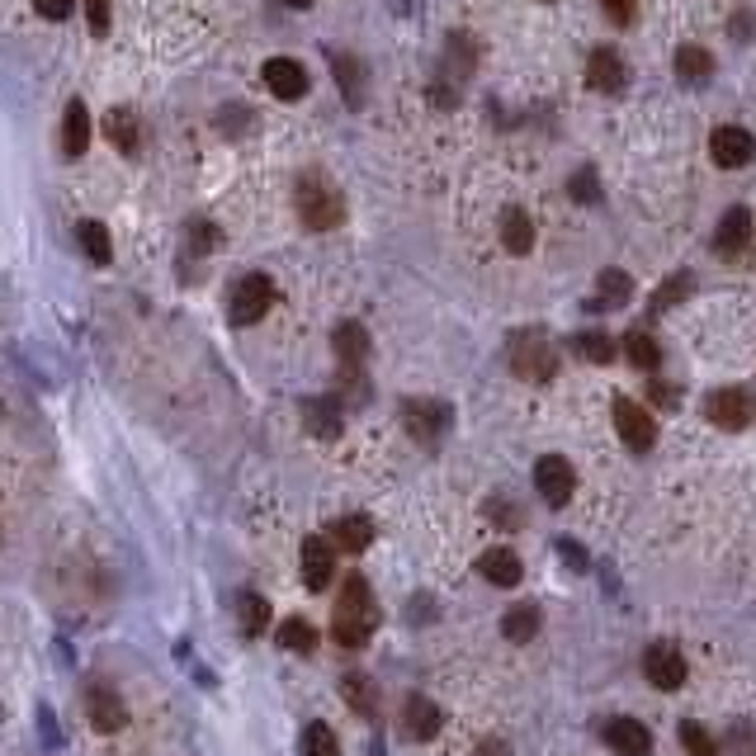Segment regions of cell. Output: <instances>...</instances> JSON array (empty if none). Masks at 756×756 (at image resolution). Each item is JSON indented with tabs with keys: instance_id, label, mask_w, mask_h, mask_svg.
<instances>
[{
	"instance_id": "obj_1",
	"label": "cell",
	"mask_w": 756,
	"mask_h": 756,
	"mask_svg": "<svg viewBox=\"0 0 756 756\" xmlns=\"http://www.w3.org/2000/svg\"><path fill=\"white\" fill-rule=\"evenodd\" d=\"M379 624V605L369 596V581L364 577H346V587L336 596V615H332V638L340 648H360Z\"/></svg>"
},
{
	"instance_id": "obj_2",
	"label": "cell",
	"mask_w": 756,
	"mask_h": 756,
	"mask_svg": "<svg viewBox=\"0 0 756 756\" xmlns=\"http://www.w3.org/2000/svg\"><path fill=\"white\" fill-rule=\"evenodd\" d=\"M293 204H298V218H303L312 232H326V227H336L340 218H346V204H340V194L326 180H317V176L298 180Z\"/></svg>"
},
{
	"instance_id": "obj_3",
	"label": "cell",
	"mask_w": 756,
	"mask_h": 756,
	"mask_svg": "<svg viewBox=\"0 0 756 756\" xmlns=\"http://www.w3.org/2000/svg\"><path fill=\"white\" fill-rule=\"evenodd\" d=\"M511 369L530 383H544L559 369V350H553V340L544 332H520L511 340Z\"/></svg>"
},
{
	"instance_id": "obj_4",
	"label": "cell",
	"mask_w": 756,
	"mask_h": 756,
	"mask_svg": "<svg viewBox=\"0 0 756 756\" xmlns=\"http://www.w3.org/2000/svg\"><path fill=\"white\" fill-rule=\"evenodd\" d=\"M269 303H275V284H269L265 275H241L237 289H232V303H227V312H232L237 326H251V322L265 317Z\"/></svg>"
},
{
	"instance_id": "obj_5",
	"label": "cell",
	"mask_w": 756,
	"mask_h": 756,
	"mask_svg": "<svg viewBox=\"0 0 756 756\" xmlns=\"http://www.w3.org/2000/svg\"><path fill=\"white\" fill-rule=\"evenodd\" d=\"M705 417L715 421L719 431H747L752 417H756V397L747 388H719V393H709Z\"/></svg>"
},
{
	"instance_id": "obj_6",
	"label": "cell",
	"mask_w": 756,
	"mask_h": 756,
	"mask_svg": "<svg viewBox=\"0 0 756 756\" xmlns=\"http://www.w3.org/2000/svg\"><path fill=\"white\" fill-rule=\"evenodd\" d=\"M615 425H620V440L634 454H644V449L658 445V421H652L648 411L634 403V397H615Z\"/></svg>"
},
{
	"instance_id": "obj_7",
	"label": "cell",
	"mask_w": 756,
	"mask_h": 756,
	"mask_svg": "<svg viewBox=\"0 0 756 756\" xmlns=\"http://www.w3.org/2000/svg\"><path fill=\"white\" fill-rule=\"evenodd\" d=\"M403 425L421 440V445H435L449 425V407L431 403V397H411V403H403Z\"/></svg>"
},
{
	"instance_id": "obj_8",
	"label": "cell",
	"mask_w": 756,
	"mask_h": 756,
	"mask_svg": "<svg viewBox=\"0 0 756 756\" xmlns=\"http://www.w3.org/2000/svg\"><path fill=\"white\" fill-rule=\"evenodd\" d=\"M709 156H715L723 170H743L756 156V137L747 133V128H737V123L715 128V137H709Z\"/></svg>"
},
{
	"instance_id": "obj_9",
	"label": "cell",
	"mask_w": 756,
	"mask_h": 756,
	"mask_svg": "<svg viewBox=\"0 0 756 756\" xmlns=\"http://www.w3.org/2000/svg\"><path fill=\"white\" fill-rule=\"evenodd\" d=\"M535 488H539V496H544L549 506H563L567 496H573V488H577L573 464L559 459V454H544V459L535 464Z\"/></svg>"
},
{
	"instance_id": "obj_10",
	"label": "cell",
	"mask_w": 756,
	"mask_h": 756,
	"mask_svg": "<svg viewBox=\"0 0 756 756\" xmlns=\"http://www.w3.org/2000/svg\"><path fill=\"white\" fill-rule=\"evenodd\" d=\"M644 676L658 691H676L681 681H686V658H681V648L676 644H652L644 652Z\"/></svg>"
},
{
	"instance_id": "obj_11",
	"label": "cell",
	"mask_w": 756,
	"mask_h": 756,
	"mask_svg": "<svg viewBox=\"0 0 756 756\" xmlns=\"http://www.w3.org/2000/svg\"><path fill=\"white\" fill-rule=\"evenodd\" d=\"M265 85H269V95L275 99H303L308 95V71L293 62V57H269L265 62Z\"/></svg>"
},
{
	"instance_id": "obj_12",
	"label": "cell",
	"mask_w": 756,
	"mask_h": 756,
	"mask_svg": "<svg viewBox=\"0 0 756 756\" xmlns=\"http://www.w3.org/2000/svg\"><path fill=\"white\" fill-rule=\"evenodd\" d=\"M587 85H591V91H601V95H620L624 85H629V76H624V62H620L615 48H596V52L587 57Z\"/></svg>"
},
{
	"instance_id": "obj_13",
	"label": "cell",
	"mask_w": 756,
	"mask_h": 756,
	"mask_svg": "<svg viewBox=\"0 0 756 756\" xmlns=\"http://www.w3.org/2000/svg\"><path fill=\"white\" fill-rule=\"evenodd\" d=\"M605 743L620 756H652V733L638 719H610L605 723Z\"/></svg>"
},
{
	"instance_id": "obj_14",
	"label": "cell",
	"mask_w": 756,
	"mask_h": 756,
	"mask_svg": "<svg viewBox=\"0 0 756 756\" xmlns=\"http://www.w3.org/2000/svg\"><path fill=\"white\" fill-rule=\"evenodd\" d=\"M326 544L336 553H364L374 544V525H369V516H340V520H332V530H326Z\"/></svg>"
},
{
	"instance_id": "obj_15",
	"label": "cell",
	"mask_w": 756,
	"mask_h": 756,
	"mask_svg": "<svg viewBox=\"0 0 756 756\" xmlns=\"http://www.w3.org/2000/svg\"><path fill=\"white\" fill-rule=\"evenodd\" d=\"M332 577H336V559H332V544L326 539H303V581L312 591H326L332 587Z\"/></svg>"
},
{
	"instance_id": "obj_16",
	"label": "cell",
	"mask_w": 756,
	"mask_h": 756,
	"mask_svg": "<svg viewBox=\"0 0 756 756\" xmlns=\"http://www.w3.org/2000/svg\"><path fill=\"white\" fill-rule=\"evenodd\" d=\"M440 705H431L425 695H411L407 700V709H403V729H407V737H417V743H431V737L440 733Z\"/></svg>"
},
{
	"instance_id": "obj_17",
	"label": "cell",
	"mask_w": 756,
	"mask_h": 756,
	"mask_svg": "<svg viewBox=\"0 0 756 756\" xmlns=\"http://www.w3.org/2000/svg\"><path fill=\"white\" fill-rule=\"evenodd\" d=\"M85 147H91V113H85L81 99H71L67 119H62V152L71 156V161H81Z\"/></svg>"
},
{
	"instance_id": "obj_18",
	"label": "cell",
	"mask_w": 756,
	"mask_h": 756,
	"mask_svg": "<svg viewBox=\"0 0 756 756\" xmlns=\"http://www.w3.org/2000/svg\"><path fill=\"white\" fill-rule=\"evenodd\" d=\"M332 71H336V85H340V95H346V105L360 109L364 105V62L350 52H332Z\"/></svg>"
},
{
	"instance_id": "obj_19",
	"label": "cell",
	"mask_w": 756,
	"mask_h": 756,
	"mask_svg": "<svg viewBox=\"0 0 756 756\" xmlns=\"http://www.w3.org/2000/svg\"><path fill=\"white\" fill-rule=\"evenodd\" d=\"M332 346H336L340 369H360L364 355H369V332H364L360 322H340L336 336H332Z\"/></svg>"
},
{
	"instance_id": "obj_20",
	"label": "cell",
	"mask_w": 756,
	"mask_h": 756,
	"mask_svg": "<svg viewBox=\"0 0 756 756\" xmlns=\"http://www.w3.org/2000/svg\"><path fill=\"white\" fill-rule=\"evenodd\" d=\"M747 237H752V213L747 208H733V213H723V223H719V232H715V251L719 255H737L747 247Z\"/></svg>"
},
{
	"instance_id": "obj_21",
	"label": "cell",
	"mask_w": 756,
	"mask_h": 756,
	"mask_svg": "<svg viewBox=\"0 0 756 756\" xmlns=\"http://www.w3.org/2000/svg\"><path fill=\"white\" fill-rule=\"evenodd\" d=\"M478 573L488 577L492 587H516L525 567H520V559L511 549H488V553H482V563H478Z\"/></svg>"
},
{
	"instance_id": "obj_22",
	"label": "cell",
	"mask_w": 756,
	"mask_h": 756,
	"mask_svg": "<svg viewBox=\"0 0 756 756\" xmlns=\"http://www.w3.org/2000/svg\"><path fill=\"white\" fill-rule=\"evenodd\" d=\"M105 133H109V142H113V147L133 156V152H137V142H142L137 113H133V109H109V113H105Z\"/></svg>"
},
{
	"instance_id": "obj_23",
	"label": "cell",
	"mask_w": 756,
	"mask_h": 756,
	"mask_svg": "<svg viewBox=\"0 0 756 756\" xmlns=\"http://www.w3.org/2000/svg\"><path fill=\"white\" fill-rule=\"evenodd\" d=\"M502 247L511 251V255H525L535 247V223L525 218L520 208H506L502 213Z\"/></svg>"
},
{
	"instance_id": "obj_24",
	"label": "cell",
	"mask_w": 756,
	"mask_h": 756,
	"mask_svg": "<svg viewBox=\"0 0 756 756\" xmlns=\"http://www.w3.org/2000/svg\"><path fill=\"white\" fill-rule=\"evenodd\" d=\"M91 723H95L99 733H119L123 723H128V709L119 705V695L95 691V695H91Z\"/></svg>"
},
{
	"instance_id": "obj_25",
	"label": "cell",
	"mask_w": 756,
	"mask_h": 756,
	"mask_svg": "<svg viewBox=\"0 0 756 756\" xmlns=\"http://www.w3.org/2000/svg\"><path fill=\"white\" fill-rule=\"evenodd\" d=\"M502 634L511 638V644H530V638L539 634V610L535 605H511L502 615Z\"/></svg>"
},
{
	"instance_id": "obj_26",
	"label": "cell",
	"mask_w": 756,
	"mask_h": 756,
	"mask_svg": "<svg viewBox=\"0 0 756 756\" xmlns=\"http://www.w3.org/2000/svg\"><path fill=\"white\" fill-rule=\"evenodd\" d=\"M634 298V279L624 269H605L601 284H596V303L601 308H624Z\"/></svg>"
},
{
	"instance_id": "obj_27",
	"label": "cell",
	"mask_w": 756,
	"mask_h": 756,
	"mask_svg": "<svg viewBox=\"0 0 756 756\" xmlns=\"http://www.w3.org/2000/svg\"><path fill=\"white\" fill-rule=\"evenodd\" d=\"M709 71H715V57H709L705 48H695V43H686V48L676 52V76H681V81L700 85V81H709Z\"/></svg>"
},
{
	"instance_id": "obj_28",
	"label": "cell",
	"mask_w": 756,
	"mask_h": 756,
	"mask_svg": "<svg viewBox=\"0 0 756 756\" xmlns=\"http://www.w3.org/2000/svg\"><path fill=\"white\" fill-rule=\"evenodd\" d=\"M676 737H681V747H686L691 756H723V747H719V737L705 729V723H695V719H681V729H676Z\"/></svg>"
},
{
	"instance_id": "obj_29",
	"label": "cell",
	"mask_w": 756,
	"mask_h": 756,
	"mask_svg": "<svg viewBox=\"0 0 756 756\" xmlns=\"http://www.w3.org/2000/svg\"><path fill=\"white\" fill-rule=\"evenodd\" d=\"M624 355H629L634 369H648V374L662 364V346L648 332H629V336H624Z\"/></svg>"
},
{
	"instance_id": "obj_30",
	"label": "cell",
	"mask_w": 756,
	"mask_h": 756,
	"mask_svg": "<svg viewBox=\"0 0 756 756\" xmlns=\"http://www.w3.org/2000/svg\"><path fill=\"white\" fill-rule=\"evenodd\" d=\"M303 417H308V431L322 435V440H336L340 435V411L332 403H303Z\"/></svg>"
},
{
	"instance_id": "obj_31",
	"label": "cell",
	"mask_w": 756,
	"mask_h": 756,
	"mask_svg": "<svg viewBox=\"0 0 756 756\" xmlns=\"http://www.w3.org/2000/svg\"><path fill=\"white\" fill-rule=\"evenodd\" d=\"M279 648H289V652H312V648H317V629H312L308 620H284V624H279Z\"/></svg>"
},
{
	"instance_id": "obj_32",
	"label": "cell",
	"mask_w": 756,
	"mask_h": 756,
	"mask_svg": "<svg viewBox=\"0 0 756 756\" xmlns=\"http://www.w3.org/2000/svg\"><path fill=\"white\" fill-rule=\"evenodd\" d=\"M76 237H81V247H85V255H91L95 265H109L113 247H109V232H105V227H99V223H81Z\"/></svg>"
},
{
	"instance_id": "obj_33",
	"label": "cell",
	"mask_w": 756,
	"mask_h": 756,
	"mask_svg": "<svg viewBox=\"0 0 756 756\" xmlns=\"http://www.w3.org/2000/svg\"><path fill=\"white\" fill-rule=\"evenodd\" d=\"M577 355H581V360H591V364H610V360H615V340H610L605 332H581L577 336Z\"/></svg>"
},
{
	"instance_id": "obj_34",
	"label": "cell",
	"mask_w": 756,
	"mask_h": 756,
	"mask_svg": "<svg viewBox=\"0 0 756 756\" xmlns=\"http://www.w3.org/2000/svg\"><path fill=\"white\" fill-rule=\"evenodd\" d=\"M691 289H695L691 269H681V275H672V279H667V284H662V289H658V298H652V312H667V308H672V303H681V298H686Z\"/></svg>"
},
{
	"instance_id": "obj_35",
	"label": "cell",
	"mask_w": 756,
	"mask_h": 756,
	"mask_svg": "<svg viewBox=\"0 0 756 756\" xmlns=\"http://www.w3.org/2000/svg\"><path fill=\"white\" fill-rule=\"evenodd\" d=\"M303 752H308V756H340L336 733L326 729V723H308V733H303Z\"/></svg>"
},
{
	"instance_id": "obj_36",
	"label": "cell",
	"mask_w": 756,
	"mask_h": 756,
	"mask_svg": "<svg viewBox=\"0 0 756 756\" xmlns=\"http://www.w3.org/2000/svg\"><path fill=\"white\" fill-rule=\"evenodd\" d=\"M241 624H247V634H261L265 624H269V605L261 601V596H241Z\"/></svg>"
},
{
	"instance_id": "obj_37",
	"label": "cell",
	"mask_w": 756,
	"mask_h": 756,
	"mask_svg": "<svg viewBox=\"0 0 756 756\" xmlns=\"http://www.w3.org/2000/svg\"><path fill=\"white\" fill-rule=\"evenodd\" d=\"M346 695L355 700V709H360V715H374V686H364V681H346Z\"/></svg>"
},
{
	"instance_id": "obj_38",
	"label": "cell",
	"mask_w": 756,
	"mask_h": 756,
	"mask_svg": "<svg viewBox=\"0 0 756 756\" xmlns=\"http://www.w3.org/2000/svg\"><path fill=\"white\" fill-rule=\"evenodd\" d=\"M109 5H113V0H85V20H91V34H105V28H109Z\"/></svg>"
},
{
	"instance_id": "obj_39",
	"label": "cell",
	"mask_w": 756,
	"mask_h": 756,
	"mask_svg": "<svg viewBox=\"0 0 756 756\" xmlns=\"http://www.w3.org/2000/svg\"><path fill=\"white\" fill-rule=\"evenodd\" d=\"M601 5H605V14H610V20H615L620 28L634 24V0H601Z\"/></svg>"
},
{
	"instance_id": "obj_40",
	"label": "cell",
	"mask_w": 756,
	"mask_h": 756,
	"mask_svg": "<svg viewBox=\"0 0 756 756\" xmlns=\"http://www.w3.org/2000/svg\"><path fill=\"white\" fill-rule=\"evenodd\" d=\"M34 10L43 14V20H67V14H71V0H34Z\"/></svg>"
},
{
	"instance_id": "obj_41",
	"label": "cell",
	"mask_w": 756,
	"mask_h": 756,
	"mask_svg": "<svg viewBox=\"0 0 756 756\" xmlns=\"http://www.w3.org/2000/svg\"><path fill=\"white\" fill-rule=\"evenodd\" d=\"M190 232H194V251H213V247H218V227H208V223H194Z\"/></svg>"
},
{
	"instance_id": "obj_42",
	"label": "cell",
	"mask_w": 756,
	"mask_h": 756,
	"mask_svg": "<svg viewBox=\"0 0 756 756\" xmlns=\"http://www.w3.org/2000/svg\"><path fill=\"white\" fill-rule=\"evenodd\" d=\"M573 194H581V204H596V176L591 170H581V176L573 180Z\"/></svg>"
},
{
	"instance_id": "obj_43",
	"label": "cell",
	"mask_w": 756,
	"mask_h": 756,
	"mask_svg": "<svg viewBox=\"0 0 756 756\" xmlns=\"http://www.w3.org/2000/svg\"><path fill=\"white\" fill-rule=\"evenodd\" d=\"M733 752L752 756V729H747V723H733Z\"/></svg>"
},
{
	"instance_id": "obj_44",
	"label": "cell",
	"mask_w": 756,
	"mask_h": 756,
	"mask_svg": "<svg viewBox=\"0 0 756 756\" xmlns=\"http://www.w3.org/2000/svg\"><path fill=\"white\" fill-rule=\"evenodd\" d=\"M652 397H658L662 407H676V403H681V393L672 388V383H652Z\"/></svg>"
},
{
	"instance_id": "obj_45",
	"label": "cell",
	"mask_w": 756,
	"mask_h": 756,
	"mask_svg": "<svg viewBox=\"0 0 756 756\" xmlns=\"http://www.w3.org/2000/svg\"><path fill=\"white\" fill-rule=\"evenodd\" d=\"M473 756H511V752H506V743H478Z\"/></svg>"
},
{
	"instance_id": "obj_46",
	"label": "cell",
	"mask_w": 756,
	"mask_h": 756,
	"mask_svg": "<svg viewBox=\"0 0 756 756\" xmlns=\"http://www.w3.org/2000/svg\"><path fill=\"white\" fill-rule=\"evenodd\" d=\"M563 559L573 563V567H587V559H581V549H577V544H563Z\"/></svg>"
},
{
	"instance_id": "obj_47",
	"label": "cell",
	"mask_w": 756,
	"mask_h": 756,
	"mask_svg": "<svg viewBox=\"0 0 756 756\" xmlns=\"http://www.w3.org/2000/svg\"><path fill=\"white\" fill-rule=\"evenodd\" d=\"M279 5H289V10H312V0H279Z\"/></svg>"
}]
</instances>
